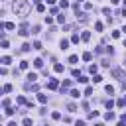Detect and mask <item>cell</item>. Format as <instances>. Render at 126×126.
<instances>
[{
    "label": "cell",
    "mask_w": 126,
    "mask_h": 126,
    "mask_svg": "<svg viewBox=\"0 0 126 126\" xmlns=\"http://www.w3.org/2000/svg\"><path fill=\"white\" fill-rule=\"evenodd\" d=\"M4 28H6V30H14V28H16V26L12 24V22H8V24H4Z\"/></svg>",
    "instance_id": "d4e9b609"
},
{
    "label": "cell",
    "mask_w": 126,
    "mask_h": 126,
    "mask_svg": "<svg viewBox=\"0 0 126 126\" xmlns=\"http://www.w3.org/2000/svg\"><path fill=\"white\" fill-rule=\"evenodd\" d=\"M77 81H79V83H87L89 79H87V77H83V75H79V79H77Z\"/></svg>",
    "instance_id": "8d00e7d4"
},
{
    "label": "cell",
    "mask_w": 126,
    "mask_h": 126,
    "mask_svg": "<svg viewBox=\"0 0 126 126\" xmlns=\"http://www.w3.org/2000/svg\"><path fill=\"white\" fill-rule=\"evenodd\" d=\"M110 2H112V4H118V2H120V0H110Z\"/></svg>",
    "instance_id": "7dc6e473"
},
{
    "label": "cell",
    "mask_w": 126,
    "mask_h": 126,
    "mask_svg": "<svg viewBox=\"0 0 126 126\" xmlns=\"http://www.w3.org/2000/svg\"><path fill=\"white\" fill-rule=\"evenodd\" d=\"M81 40H83V41H89V40H91V32H83V34H81Z\"/></svg>",
    "instance_id": "ba28073f"
},
{
    "label": "cell",
    "mask_w": 126,
    "mask_h": 126,
    "mask_svg": "<svg viewBox=\"0 0 126 126\" xmlns=\"http://www.w3.org/2000/svg\"><path fill=\"white\" fill-rule=\"evenodd\" d=\"M59 45H61V49H67V47H69V40H61Z\"/></svg>",
    "instance_id": "5bb4252c"
},
{
    "label": "cell",
    "mask_w": 126,
    "mask_h": 126,
    "mask_svg": "<svg viewBox=\"0 0 126 126\" xmlns=\"http://www.w3.org/2000/svg\"><path fill=\"white\" fill-rule=\"evenodd\" d=\"M77 61H79V57H77V55H71V57H69V63H73V65H75Z\"/></svg>",
    "instance_id": "ffe728a7"
},
{
    "label": "cell",
    "mask_w": 126,
    "mask_h": 126,
    "mask_svg": "<svg viewBox=\"0 0 126 126\" xmlns=\"http://www.w3.org/2000/svg\"><path fill=\"white\" fill-rule=\"evenodd\" d=\"M14 112H16V110H14V108H10V106L6 108V114H8V116H14Z\"/></svg>",
    "instance_id": "d6a6232c"
},
{
    "label": "cell",
    "mask_w": 126,
    "mask_h": 126,
    "mask_svg": "<svg viewBox=\"0 0 126 126\" xmlns=\"http://www.w3.org/2000/svg\"><path fill=\"white\" fill-rule=\"evenodd\" d=\"M28 79H30V83H36V79H37V75H36V73H30V75H28Z\"/></svg>",
    "instance_id": "9a60e30c"
},
{
    "label": "cell",
    "mask_w": 126,
    "mask_h": 126,
    "mask_svg": "<svg viewBox=\"0 0 126 126\" xmlns=\"http://www.w3.org/2000/svg\"><path fill=\"white\" fill-rule=\"evenodd\" d=\"M59 6H61V8L65 10V8H67V6H69V2H67V0H61V2H59Z\"/></svg>",
    "instance_id": "cb8c5ba5"
},
{
    "label": "cell",
    "mask_w": 126,
    "mask_h": 126,
    "mask_svg": "<svg viewBox=\"0 0 126 126\" xmlns=\"http://www.w3.org/2000/svg\"><path fill=\"white\" fill-rule=\"evenodd\" d=\"M30 49H32L30 43H24V45H22V51H24V53H26V51H30Z\"/></svg>",
    "instance_id": "ac0fdd59"
},
{
    "label": "cell",
    "mask_w": 126,
    "mask_h": 126,
    "mask_svg": "<svg viewBox=\"0 0 126 126\" xmlns=\"http://www.w3.org/2000/svg\"><path fill=\"white\" fill-rule=\"evenodd\" d=\"M2 89H4V93H10V91H12V85H4Z\"/></svg>",
    "instance_id": "d590c367"
},
{
    "label": "cell",
    "mask_w": 126,
    "mask_h": 126,
    "mask_svg": "<svg viewBox=\"0 0 126 126\" xmlns=\"http://www.w3.org/2000/svg\"><path fill=\"white\" fill-rule=\"evenodd\" d=\"M8 126H18V124H16V122H14V120H12V122H8Z\"/></svg>",
    "instance_id": "bcb514c9"
},
{
    "label": "cell",
    "mask_w": 126,
    "mask_h": 126,
    "mask_svg": "<svg viewBox=\"0 0 126 126\" xmlns=\"http://www.w3.org/2000/svg\"><path fill=\"white\" fill-rule=\"evenodd\" d=\"M12 10L16 12V16H28L30 14V2L28 0H14V4H12Z\"/></svg>",
    "instance_id": "6da1fadb"
},
{
    "label": "cell",
    "mask_w": 126,
    "mask_h": 126,
    "mask_svg": "<svg viewBox=\"0 0 126 126\" xmlns=\"http://www.w3.org/2000/svg\"><path fill=\"white\" fill-rule=\"evenodd\" d=\"M106 93H110V95H112V93H114V87H112V85H106Z\"/></svg>",
    "instance_id": "74e56055"
},
{
    "label": "cell",
    "mask_w": 126,
    "mask_h": 126,
    "mask_svg": "<svg viewBox=\"0 0 126 126\" xmlns=\"http://www.w3.org/2000/svg\"><path fill=\"white\" fill-rule=\"evenodd\" d=\"M105 106L108 108V110H110V108L114 106V101H112V98H110V101H106V102H105Z\"/></svg>",
    "instance_id": "e0dca14e"
},
{
    "label": "cell",
    "mask_w": 126,
    "mask_h": 126,
    "mask_svg": "<svg viewBox=\"0 0 126 126\" xmlns=\"http://www.w3.org/2000/svg\"><path fill=\"white\" fill-rule=\"evenodd\" d=\"M57 22H59V24H65V14H59L57 16Z\"/></svg>",
    "instance_id": "7402d4cb"
},
{
    "label": "cell",
    "mask_w": 126,
    "mask_h": 126,
    "mask_svg": "<svg viewBox=\"0 0 126 126\" xmlns=\"http://www.w3.org/2000/svg\"><path fill=\"white\" fill-rule=\"evenodd\" d=\"M122 2H124V6H126V0H122Z\"/></svg>",
    "instance_id": "f907efd6"
},
{
    "label": "cell",
    "mask_w": 126,
    "mask_h": 126,
    "mask_svg": "<svg viewBox=\"0 0 126 126\" xmlns=\"http://www.w3.org/2000/svg\"><path fill=\"white\" fill-rule=\"evenodd\" d=\"M22 124H24V126H32V120L30 118H24V122H22Z\"/></svg>",
    "instance_id": "f35d334b"
},
{
    "label": "cell",
    "mask_w": 126,
    "mask_h": 126,
    "mask_svg": "<svg viewBox=\"0 0 126 126\" xmlns=\"http://www.w3.org/2000/svg\"><path fill=\"white\" fill-rule=\"evenodd\" d=\"M0 63H2V59H0Z\"/></svg>",
    "instance_id": "db71d44e"
},
{
    "label": "cell",
    "mask_w": 126,
    "mask_h": 126,
    "mask_svg": "<svg viewBox=\"0 0 126 126\" xmlns=\"http://www.w3.org/2000/svg\"><path fill=\"white\" fill-rule=\"evenodd\" d=\"M67 110L69 112H77V105H75V102H67Z\"/></svg>",
    "instance_id": "52a82bcc"
},
{
    "label": "cell",
    "mask_w": 126,
    "mask_h": 126,
    "mask_svg": "<svg viewBox=\"0 0 126 126\" xmlns=\"http://www.w3.org/2000/svg\"><path fill=\"white\" fill-rule=\"evenodd\" d=\"M75 126H87V124L83 122V120H77V122H75Z\"/></svg>",
    "instance_id": "ee69618b"
},
{
    "label": "cell",
    "mask_w": 126,
    "mask_h": 126,
    "mask_svg": "<svg viewBox=\"0 0 126 126\" xmlns=\"http://www.w3.org/2000/svg\"><path fill=\"white\" fill-rule=\"evenodd\" d=\"M120 14H122V16H126V8H124V10H122V12H120Z\"/></svg>",
    "instance_id": "c3c4849f"
},
{
    "label": "cell",
    "mask_w": 126,
    "mask_h": 126,
    "mask_svg": "<svg viewBox=\"0 0 126 126\" xmlns=\"http://www.w3.org/2000/svg\"><path fill=\"white\" fill-rule=\"evenodd\" d=\"M37 101H40L41 105H45V102H47V97H45V95H41V93H40V95H37Z\"/></svg>",
    "instance_id": "8fae6325"
},
{
    "label": "cell",
    "mask_w": 126,
    "mask_h": 126,
    "mask_svg": "<svg viewBox=\"0 0 126 126\" xmlns=\"http://www.w3.org/2000/svg\"><path fill=\"white\" fill-rule=\"evenodd\" d=\"M34 49H41V43L40 41H34Z\"/></svg>",
    "instance_id": "7bdbcfd3"
},
{
    "label": "cell",
    "mask_w": 126,
    "mask_h": 126,
    "mask_svg": "<svg viewBox=\"0 0 126 126\" xmlns=\"http://www.w3.org/2000/svg\"><path fill=\"white\" fill-rule=\"evenodd\" d=\"M30 67V61H22L20 63V69H28Z\"/></svg>",
    "instance_id": "44dd1931"
},
{
    "label": "cell",
    "mask_w": 126,
    "mask_h": 126,
    "mask_svg": "<svg viewBox=\"0 0 126 126\" xmlns=\"http://www.w3.org/2000/svg\"><path fill=\"white\" fill-rule=\"evenodd\" d=\"M28 34H30V28H28V24H22V26H20V36H24V37H26Z\"/></svg>",
    "instance_id": "3957f363"
},
{
    "label": "cell",
    "mask_w": 126,
    "mask_h": 126,
    "mask_svg": "<svg viewBox=\"0 0 126 126\" xmlns=\"http://www.w3.org/2000/svg\"><path fill=\"white\" fill-rule=\"evenodd\" d=\"M51 118L53 120H59V118H61V114H59V112H51Z\"/></svg>",
    "instance_id": "836d02e7"
},
{
    "label": "cell",
    "mask_w": 126,
    "mask_h": 126,
    "mask_svg": "<svg viewBox=\"0 0 126 126\" xmlns=\"http://www.w3.org/2000/svg\"><path fill=\"white\" fill-rule=\"evenodd\" d=\"M116 105H118L120 108H122V106H126V98H118V102H116Z\"/></svg>",
    "instance_id": "d6986e66"
},
{
    "label": "cell",
    "mask_w": 126,
    "mask_h": 126,
    "mask_svg": "<svg viewBox=\"0 0 126 126\" xmlns=\"http://www.w3.org/2000/svg\"><path fill=\"white\" fill-rule=\"evenodd\" d=\"M120 120H122V122H126V112L122 114V116H120Z\"/></svg>",
    "instance_id": "f6af8a7d"
},
{
    "label": "cell",
    "mask_w": 126,
    "mask_h": 126,
    "mask_svg": "<svg viewBox=\"0 0 126 126\" xmlns=\"http://www.w3.org/2000/svg\"><path fill=\"white\" fill-rule=\"evenodd\" d=\"M95 30L97 32H102V24H101V22H97V24H95Z\"/></svg>",
    "instance_id": "4dcf8cb0"
},
{
    "label": "cell",
    "mask_w": 126,
    "mask_h": 126,
    "mask_svg": "<svg viewBox=\"0 0 126 126\" xmlns=\"http://www.w3.org/2000/svg\"><path fill=\"white\" fill-rule=\"evenodd\" d=\"M124 47H126V40H124Z\"/></svg>",
    "instance_id": "816d5d0a"
},
{
    "label": "cell",
    "mask_w": 126,
    "mask_h": 126,
    "mask_svg": "<svg viewBox=\"0 0 126 126\" xmlns=\"http://www.w3.org/2000/svg\"><path fill=\"white\" fill-rule=\"evenodd\" d=\"M0 120H2V116H0Z\"/></svg>",
    "instance_id": "11a10c76"
},
{
    "label": "cell",
    "mask_w": 126,
    "mask_h": 126,
    "mask_svg": "<svg viewBox=\"0 0 126 126\" xmlns=\"http://www.w3.org/2000/svg\"><path fill=\"white\" fill-rule=\"evenodd\" d=\"M124 65H126V57H124Z\"/></svg>",
    "instance_id": "f5cc1de1"
},
{
    "label": "cell",
    "mask_w": 126,
    "mask_h": 126,
    "mask_svg": "<svg viewBox=\"0 0 126 126\" xmlns=\"http://www.w3.org/2000/svg\"><path fill=\"white\" fill-rule=\"evenodd\" d=\"M114 118H116V114H114V112H110V110H108V112L105 114V120H114Z\"/></svg>",
    "instance_id": "9c48e42d"
},
{
    "label": "cell",
    "mask_w": 126,
    "mask_h": 126,
    "mask_svg": "<svg viewBox=\"0 0 126 126\" xmlns=\"http://www.w3.org/2000/svg\"><path fill=\"white\" fill-rule=\"evenodd\" d=\"M95 126H105V124H102V122H97V124H95Z\"/></svg>",
    "instance_id": "681fc988"
},
{
    "label": "cell",
    "mask_w": 126,
    "mask_h": 126,
    "mask_svg": "<svg viewBox=\"0 0 126 126\" xmlns=\"http://www.w3.org/2000/svg\"><path fill=\"white\" fill-rule=\"evenodd\" d=\"M79 95H81V93H79V91H75V89H73V91H71V97H73V98H79Z\"/></svg>",
    "instance_id": "f1b7e54d"
},
{
    "label": "cell",
    "mask_w": 126,
    "mask_h": 126,
    "mask_svg": "<svg viewBox=\"0 0 126 126\" xmlns=\"http://www.w3.org/2000/svg\"><path fill=\"white\" fill-rule=\"evenodd\" d=\"M83 59H85V61H91V59H93V55H91L89 51H87V53H83Z\"/></svg>",
    "instance_id": "603a6c76"
},
{
    "label": "cell",
    "mask_w": 126,
    "mask_h": 126,
    "mask_svg": "<svg viewBox=\"0 0 126 126\" xmlns=\"http://www.w3.org/2000/svg\"><path fill=\"white\" fill-rule=\"evenodd\" d=\"M2 106H4V108L10 106V98H4V101H2Z\"/></svg>",
    "instance_id": "f546056e"
},
{
    "label": "cell",
    "mask_w": 126,
    "mask_h": 126,
    "mask_svg": "<svg viewBox=\"0 0 126 126\" xmlns=\"http://www.w3.org/2000/svg\"><path fill=\"white\" fill-rule=\"evenodd\" d=\"M85 95H87V97L93 95V87H87V89H85Z\"/></svg>",
    "instance_id": "83f0119b"
},
{
    "label": "cell",
    "mask_w": 126,
    "mask_h": 126,
    "mask_svg": "<svg viewBox=\"0 0 126 126\" xmlns=\"http://www.w3.org/2000/svg\"><path fill=\"white\" fill-rule=\"evenodd\" d=\"M98 116V110H91L89 114H87V118H89V120H93V118H97Z\"/></svg>",
    "instance_id": "30bf717a"
},
{
    "label": "cell",
    "mask_w": 126,
    "mask_h": 126,
    "mask_svg": "<svg viewBox=\"0 0 126 126\" xmlns=\"http://www.w3.org/2000/svg\"><path fill=\"white\" fill-rule=\"evenodd\" d=\"M71 75H73V77H79L81 71H79V69H73V71H71Z\"/></svg>",
    "instance_id": "e575fe53"
},
{
    "label": "cell",
    "mask_w": 126,
    "mask_h": 126,
    "mask_svg": "<svg viewBox=\"0 0 126 126\" xmlns=\"http://www.w3.org/2000/svg\"><path fill=\"white\" fill-rule=\"evenodd\" d=\"M2 63H4V65H10V63H12V57H8V55L2 57Z\"/></svg>",
    "instance_id": "2e32d148"
},
{
    "label": "cell",
    "mask_w": 126,
    "mask_h": 126,
    "mask_svg": "<svg viewBox=\"0 0 126 126\" xmlns=\"http://www.w3.org/2000/svg\"><path fill=\"white\" fill-rule=\"evenodd\" d=\"M71 41H73V43H79V34H73V37H71Z\"/></svg>",
    "instance_id": "1f68e13d"
},
{
    "label": "cell",
    "mask_w": 126,
    "mask_h": 126,
    "mask_svg": "<svg viewBox=\"0 0 126 126\" xmlns=\"http://www.w3.org/2000/svg\"><path fill=\"white\" fill-rule=\"evenodd\" d=\"M75 16H77V20H79V22H87V20H89V16H87V14H81V12H77Z\"/></svg>",
    "instance_id": "8992f818"
},
{
    "label": "cell",
    "mask_w": 126,
    "mask_h": 126,
    "mask_svg": "<svg viewBox=\"0 0 126 126\" xmlns=\"http://www.w3.org/2000/svg\"><path fill=\"white\" fill-rule=\"evenodd\" d=\"M110 73H112V77H116L118 81H124V79H126V73H124L122 69H118V67H114Z\"/></svg>",
    "instance_id": "7a4b0ae2"
},
{
    "label": "cell",
    "mask_w": 126,
    "mask_h": 126,
    "mask_svg": "<svg viewBox=\"0 0 126 126\" xmlns=\"http://www.w3.org/2000/svg\"><path fill=\"white\" fill-rule=\"evenodd\" d=\"M34 67H36V69H41V67H43V61H41V59H36V61H34Z\"/></svg>",
    "instance_id": "7c38bea8"
},
{
    "label": "cell",
    "mask_w": 126,
    "mask_h": 126,
    "mask_svg": "<svg viewBox=\"0 0 126 126\" xmlns=\"http://www.w3.org/2000/svg\"><path fill=\"white\" fill-rule=\"evenodd\" d=\"M57 87H59V83H57L55 79H51V81H49V83H47V89H49V91H55Z\"/></svg>",
    "instance_id": "277c9868"
},
{
    "label": "cell",
    "mask_w": 126,
    "mask_h": 126,
    "mask_svg": "<svg viewBox=\"0 0 126 126\" xmlns=\"http://www.w3.org/2000/svg\"><path fill=\"white\" fill-rule=\"evenodd\" d=\"M102 14H105V16H108V18H110V10H108V8H102Z\"/></svg>",
    "instance_id": "60d3db41"
},
{
    "label": "cell",
    "mask_w": 126,
    "mask_h": 126,
    "mask_svg": "<svg viewBox=\"0 0 126 126\" xmlns=\"http://www.w3.org/2000/svg\"><path fill=\"white\" fill-rule=\"evenodd\" d=\"M53 69H55V73H63V65L61 63H55V67H53Z\"/></svg>",
    "instance_id": "4fadbf2b"
},
{
    "label": "cell",
    "mask_w": 126,
    "mask_h": 126,
    "mask_svg": "<svg viewBox=\"0 0 126 126\" xmlns=\"http://www.w3.org/2000/svg\"><path fill=\"white\" fill-rule=\"evenodd\" d=\"M89 71H91L93 75H95V73H97V65H91V67H89Z\"/></svg>",
    "instance_id": "b9f144b4"
},
{
    "label": "cell",
    "mask_w": 126,
    "mask_h": 126,
    "mask_svg": "<svg viewBox=\"0 0 126 126\" xmlns=\"http://www.w3.org/2000/svg\"><path fill=\"white\" fill-rule=\"evenodd\" d=\"M45 24H47V26L53 24V18H51V16H45Z\"/></svg>",
    "instance_id": "484cf974"
},
{
    "label": "cell",
    "mask_w": 126,
    "mask_h": 126,
    "mask_svg": "<svg viewBox=\"0 0 126 126\" xmlns=\"http://www.w3.org/2000/svg\"><path fill=\"white\" fill-rule=\"evenodd\" d=\"M69 87H71V81H69V79H67V81H63V85H61V93H63V95H65V91H67Z\"/></svg>",
    "instance_id": "5b68a950"
},
{
    "label": "cell",
    "mask_w": 126,
    "mask_h": 126,
    "mask_svg": "<svg viewBox=\"0 0 126 126\" xmlns=\"http://www.w3.org/2000/svg\"><path fill=\"white\" fill-rule=\"evenodd\" d=\"M93 81H95V83H101V81H102V77H101V75H97V73H95V77H93Z\"/></svg>",
    "instance_id": "4316f807"
},
{
    "label": "cell",
    "mask_w": 126,
    "mask_h": 126,
    "mask_svg": "<svg viewBox=\"0 0 126 126\" xmlns=\"http://www.w3.org/2000/svg\"><path fill=\"white\" fill-rule=\"evenodd\" d=\"M37 12H45V6H43V4H37Z\"/></svg>",
    "instance_id": "ab89813d"
}]
</instances>
